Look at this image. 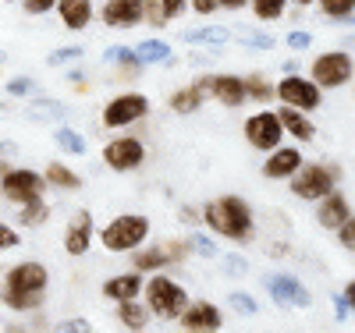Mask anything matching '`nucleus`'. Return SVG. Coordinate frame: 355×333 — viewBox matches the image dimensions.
<instances>
[{"label": "nucleus", "instance_id": "1", "mask_svg": "<svg viewBox=\"0 0 355 333\" xmlns=\"http://www.w3.org/2000/svg\"><path fill=\"white\" fill-rule=\"evenodd\" d=\"M202 220L214 234H220L227 241H249L252 237V209L239 195H220L214 202H206Z\"/></svg>", "mask_w": 355, "mask_h": 333}, {"label": "nucleus", "instance_id": "2", "mask_svg": "<svg viewBox=\"0 0 355 333\" xmlns=\"http://www.w3.org/2000/svg\"><path fill=\"white\" fill-rule=\"evenodd\" d=\"M100 245L114 255H125V252H135L146 237H150V217H142V213H121V217H114L100 234Z\"/></svg>", "mask_w": 355, "mask_h": 333}, {"label": "nucleus", "instance_id": "3", "mask_svg": "<svg viewBox=\"0 0 355 333\" xmlns=\"http://www.w3.org/2000/svg\"><path fill=\"white\" fill-rule=\"evenodd\" d=\"M142 294H146V309H150V316H157V319H178L189 305V291L178 280L164 277V273L146 280Z\"/></svg>", "mask_w": 355, "mask_h": 333}, {"label": "nucleus", "instance_id": "4", "mask_svg": "<svg viewBox=\"0 0 355 333\" xmlns=\"http://www.w3.org/2000/svg\"><path fill=\"white\" fill-rule=\"evenodd\" d=\"M43 192H46V177L33 167H11L4 177H0V195H4L8 202H15V206L43 199Z\"/></svg>", "mask_w": 355, "mask_h": 333}, {"label": "nucleus", "instance_id": "5", "mask_svg": "<svg viewBox=\"0 0 355 333\" xmlns=\"http://www.w3.org/2000/svg\"><path fill=\"white\" fill-rule=\"evenodd\" d=\"M334 181H338V167H323V163H309L306 170L299 167L291 174V192L299 199L320 202L327 192H334Z\"/></svg>", "mask_w": 355, "mask_h": 333}, {"label": "nucleus", "instance_id": "6", "mask_svg": "<svg viewBox=\"0 0 355 333\" xmlns=\"http://www.w3.org/2000/svg\"><path fill=\"white\" fill-rule=\"evenodd\" d=\"M146 114H150V100H146L142 93H117L103 107V125L121 132V128H132L135 120H142Z\"/></svg>", "mask_w": 355, "mask_h": 333}, {"label": "nucleus", "instance_id": "7", "mask_svg": "<svg viewBox=\"0 0 355 333\" xmlns=\"http://www.w3.org/2000/svg\"><path fill=\"white\" fill-rule=\"evenodd\" d=\"M103 163L117 174H128L135 167L146 163V142L135 138V135H117L103 145Z\"/></svg>", "mask_w": 355, "mask_h": 333}, {"label": "nucleus", "instance_id": "8", "mask_svg": "<svg viewBox=\"0 0 355 333\" xmlns=\"http://www.w3.org/2000/svg\"><path fill=\"white\" fill-rule=\"evenodd\" d=\"M355 75V60L345 50H327L313 60V82L320 89H338Z\"/></svg>", "mask_w": 355, "mask_h": 333}, {"label": "nucleus", "instance_id": "9", "mask_svg": "<svg viewBox=\"0 0 355 333\" xmlns=\"http://www.w3.org/2000/svg\"><path fill=\"white\" fill-rule=\"evenodd\" d=\"M274 89H277V100L284 107H295V110H316L320 107V85L306 82L302 75H284Z\"/></svg>", "mask_w": 355, "mask_h": 333}, {"label": "nucleus", "instance_id": "10", "mask_svg": "<svg viewBox=\"0 0 355 333\" xmlns=\"http://www.w3.org/2000/svg\"><path fill=\"white\" fill-rule=\"evenodd\" d=\"M281 135H284V128H281V117L274 110H259L245 120V138L252 149H266L270 153V149L281 145Z\"/></svg>", "mask_w": 355, "mask_h": 333}, {"label": "nucleus", "instance_id": "11", "mask_svg": "<svg viewBox=\"0 0 355 333\" xmlns=\"http://www.w3.org/2000/svg\"><path fill=\"white\" fill-rule=\"evenodd\" d=\"M93 237H96V227H93V213L89 209H75L68 227H64V252L71 259H82L89 249H93Z\"/></svg>", "mask_w": 355, "mask_h": 333}, {"label": "nucleus", "instance_id": "12", "mask_svg": "<svg viewBox=\"0 0 355 333\" xmlns=\"http://www.w3.org/2000/svg\"><path fill=\"white\" fill-rule=\"evenodd\" d=\"M178 326L189 333H217V330H224V319L214 301H189L185 312L178 316Z\"/></svg>", "mask_w": 355, "mask_h": 333}, {"label": "nucleus", "instance_id": "13", "mask_svg": "<svg viewBox=\"0 0 355 333\" xmlns=\"http://www.w3.org/2000/svg\"><path fill=\"white\" fill-rule=\"evenodd\" d=\"M46 284H50V269L36 259L18 262L4 273V287H15V291H46Z\"/></svg>", "mask_w": 355, "mask_h": 333}, {"label": "nucleus", "instance_id": "14", "mask_svg": "<svg viewBox=\"0 0 355 333\" xmlns=\"http://www.w3.org/2000/svg\"><path fill=\"white\" fill-rule=\"evenodd\" d=\"M142 4L146 0H107L100 8V18L110 28H135L142 25Z\"/></svg>", "mask_w": 355, "mask_h": 333}, {"label": "nucleus", "instance_id": "15", "mask_svg": "<svg viewBox=\"0 0 355 333\" xmlns=\"http://www.w3.org/2000/svg\"><path fill=\"white\" fill-rule=\"evenodd\" d=\"M57 18H61V25L68 28V33H82V28L93 25V0H57Z\"/></svg>", "mask_w": 355, "mask_h": 333}, {"label": "nucleus", "instance_id": "16", "mask_svg": "<svg viewBox=\"0 0 355 333\" xmlns=\"http://www.w3.org/2000/svg\"><path fill=\"white\" fill-rule=\"evenodd\" d=\"M266 287H270V298L277 301V305H299V309L309 305V291H302V284L295 277H288V273L266 277Z\"/></svg>", "mask_w": 355, "mask_h": 333}, {"label": "nucleus", "instance_id": "17", "mask_svg": "<svg viewBox=\"0 0 355 333\" xmlns=\"http://www.w3.org/2000/svg\"><path fill=\"white\" fill-rule=\"evenodd\" d=\"M210 93L231 110L249 100L245 96V78H239V75H210Z\"/></svg>", "mask_w": 355, "mask_h": 333}, {"label": "nucleus", "instance_id": "18", "mask_svg": "<svg viewBox=\"0 0 355 333\" xmlns=\"http://www.w3.org/2000/svg\"><path fill=\"white\" fill-rule=\"evenodd\" d=\"M348 217H352V209H348V199H345L341 192H327V195L320 199V209H316V220H320V227L338 231Z\"/></svg>", "mask_w": 355, "mask_h": 333}, {"label": "nucleus", "instance_id": "19", "mask_svg": "<svg viewBox=\"0 0 355 333\" xmlns=\"http://www.w3.org/2000/svg\"><path fill=\"white\" fill-rule=\"evenodd\" d=\"M142 294V273L139 269H128V273H117L110 280H103V298L107 301H128Z\"/></svg>", "mask_w": 355, "mask_h": 333}, {"label": "nucleus", "instance_id": "20", "mask_svg": "<svg viewBox=\"0 0 355 333\" xmlns=\"http://www.w3.org/2000/svg\"><path fill=\"white\" fill-rule=\"evenodd\" d=\"M302 167V153L299 149H270V156H266V163H263V174L270 177V181H277V177H291L295 170Z\"/></svg>", "mask_w": 355, "mask_h": 333}, {"label": "nucleus", "instance_id": "21", "mask_svg": "<svg viewBox=\"0 0 355 333\" xmlns=\"http://www.w3.org/2000/svg\"><path fill=\"white\" fill-rule=\"evenodd\" d=\"M0 301L15 312H40L46 291H15V287H0Z\"/></svg>", "mask_w": 355, "mask_h": 333}, {"label": "nucleus", "instance_id": "22", "mask_svg": "<svg viewBox=\"0 0 355 333\" xmlns=\"http://www.w3.org/2000/svg\"><path fill=\"white\" fill-rule=\"evenodd\" d=\"M202 100H206V89H202L199 82H192V85L174 89L171 100H167V107H171L174 114H196V110L202 107Z\"/></svg>", "mask_w": 355, "mask_h": 333}, {"label": "nucleus", "instance_id": "23", "mask_svg": "<svg viewBox=\"0 0 355 333\" xmlns=\"http://www.w3.org/2000/svg\"><path fill=\"white\" fill-rule=\"evenodd\" d=\"M277 117H281V128L284 132H291L299 142H313V135H316V128L306 120V114L302 110H295V107H284V110H277Z\"/></svg>", "mask_w": 355, "mask_h": 333}, {"label": "nucleus", "instance_id": "24", "mask_svg": "<svg viewBox=\"0 0 355 333\" xmlns=\"http://www.w3.org/2000/svg\"><path fill=\"white\" fill-rule=\"evenodd\" d=\"M43 177H46V185H53V188H61V192H78V188H82V177H78V174H75L71 167H64V163H57V160H50V163H46Z\"/></svg>", "mask_w": 355, "mask_h": 333}, {"label": "nucleus", "instance_id": "25", "mask_svg": "<svg viewBox=\"0 0 355 333\" xmlns=\"http://www.w3.org/2000/svg\"><path fill=\"white\" fill-rule=\"evenodd\" d=\"M117 323H121L125 330H146V326H150V309L139 305L135 298L117 301Z\"/></svg>", "mask_w": 355, "mask_h": 333}, {"label": "nucleus", "instance_id": "26", "mask_svg": "<svg viewBox=\"0 0 355 333\" xmlns=\"http://www.w3.org/2000/svg\"><path fill=\"white\" fill-rule=\"evenodd\" d=\"M182 39L189 46H224L231 39V33H227V28H220V25H202V28H189Z\"/></svg>", "mask_w": 355, "mask_h": 333}, {"label": "nucleus", "instance_id": "27", "mask_svg": "<svg viewBox=\"0 0 355 333\" xmlns=\"http://www.w3.org/2000/svg\"><path fill=\"white\" fill-rule=\"evenodd\" d=\"M135 53H139L142 64H174V50L164 39H142L135 46Z\"/></svg>", "mask_w": 355, "mask_h": 333}, {"label": "nucleus", "instance_id": "28", "mask_svg": "<svg viewBox=\"0 0 355 333\" xmlns=\"http://www.w3.org/2000/svg\"><path fill=\"white\" fill-rule=\"evenodd\" d=\"M50 220V202L33 199V202H21L18 206V224L21 227H43Z\"/></svg>", "mask_w": 355, "mask_h": 333}, {"label": "nucleus", "instance_id": "29", "mask_svg": "<svg viewBox=\"0 0 355 333\" xmlns=\"http://www.w3.org/2000/svg\"><path fill=\"white\" fill-rule=\"evenodd\" d=\"M53 142H57V149H64L68 156H85V135H78L75 128H68V125H61L53 132Z\"/></svg>", "mask_w": 355, "mask_h": 333}, {"label": "nucleus", "instance_id": "30", "mask_svg": "<svg viewBox=\"0 0 355 333\" xmlns=\"http://www.w3.org/2000/svg\"><path fill=\"white\" fill-rule=\"evenodd\" d=\"M103 64H125V68H142V60L135 53V46H107L103 50Z\"/></svg>", "mask_w": 355, "mask_h": 333}, {"label": "nucleus", "instance_id": "31", "mask_svg": "<svg viewBox=\"0 0 355 333\" xmlns=\"http://www.w3.org/2000/svg\"><path fill=\"white\" fill-rule=\"evenodd\" d=\"M245 96L256 100V103H270V100L277 96V89L266 82L263 75H249V78H245Z\"/></svg>", "mask_w": 355, "mask_h": 333}, {"label": "nucleus", "instance_id": "32", "mask_svg": "<svg viewBox=\"0 0 355 333\" xmlns=\"http://www.w3.org/2000/svg\"><path fill=\"white\" fill-rule=\"evenodd\" d=\"M284 4L288 0H252V15L259 21H277L284 15Z\"/></svg>", "mask_w": 355, "mask_h": 333}, {"label": "nucleus", "instance_id": "33", "mask_svg": "<svg viewBox=\"0 0 355 333\" xmlns=\"http://www.w3.org/2000/svg\"><path fill=\"white\" fill-rule=\"evenodd\" d=\"M28 114H33V117H53V120H64V117H68V107H64V103H57V100H36Z\"/></svg>", "mask_w": 355, "mask_h": 333}, {"label": "nucleus", "instance_id": "34", "mask_svg": "<svg viewBox=\"0 0 355 333\" xmlns=\"http://www.w3.org/2000/svg\"><path fill=\"white\" fill-rule=\"evenodd\" d=\"M320 11L327 15V18H348V15H355V0H320Z\"/></svg>", "mask_w": 355, "mask_h": 333}, {"label": "nucleus", "instance_id": "35", "mask_svg": "<svg viewBox=\"0 0 355 333\" xmlns=\"http://www.w3.org/2000/svg\"><path fill=\"white\" fill-rule=\"evenodd\" d=\"M189 249L196 252V255H202V259H217V245L206 234H199L196 227H192V234H189Z\"/></svg>", "mask_w": 355, "mask_h": 333}, {"label": "nucleus", "instance_id": "36", "mask_svg": "<svg viewBox=\"0 0 355 333\" xmlns=\"http://www.w3.org/2000/svg\"><path fill=\"white\" fill-rule=\"evenodd\" d=\"M33 93H36V78H28V75H18L8 82V96H15V100H25Z\"/></svg>", "mask_w": 355, "mask_h": 333}, {"label": "nucleus", "instance_id": "37", "mask_svg": "<svg viewBox=\"0 0 355 333\" xmlns=\"http://www.w3.org/2000/svg\"><path fill=\"white\" fill-rule=\"evenodd\" d=\"M227 301H231V309H234V312H242V316H256V312H259L256 298H249V294H242V291H231Z\"/></svg>", "mask_w": 355, "mask_h": 333}, {"label": "nucleus", "instance_id": "38", "mask_svg": "<svg viewBox=\"0 0 355 333\" xmlns=\"http://www.w3.org/2000/svg\"><path fill=\"white\" fill-rule=\"evenodd\" d=\"M142 21H150L153 28H164L167 25V15L160 8V0H146V4H142Z\"/></svg>", "mask_w": 355, "mask_h": 333}, {"label": "nucleus", "instance_id": "39", "mask_svg": "<svg viewBox=\"0 0 355 333\" xmlns=\"http://www.w3.org/2000/svg\"><path fill=\"white\" fill-rule=\"evenodd\" d=\"M57 8V0H21V11L28 18H40V15H50Z\"/></svg>", "mask_w": 355, "mask_h": 333}, {"label": "nucleus", "instance_id": "40", "mask_svg": "<svg viewBox=\"0 0 355 333\" xmlns=\"http://www.w3.org/2000/svg\"><path fill=\"white\" fill-rule=\"evenodd\" d=\"M21 245V234L11 227V224H0V252H8V249H18Z\"/></svg>", "mask_w": 355, "mask_h": 333}, {"label": "nucleus", "instance_id": "41", "mask_svg": "<svg viewBox=\"0 0 355 333\" xmlns=\"http://www.w3.org/2000/svg\"><path fill=\"white\" fill-rule=\"evenodd\" d=\"M82 57V46H61L46 57V64H64V60H78Z\"/></svg>", "mask_w": 355, "mask_h": 333}, {"label": "nucleus", "instance_id": "42", "mask_svg": "<svg viewBox=\"0 0 355 333\" xmlns=\"http://www.w3.org/2000/svg\"><path fill=\"white\" fill-rule=\"evenodd\" d=\"M338 237H341V245H345L348 252H355V217H348V220L338 227Z\"/></svg>", "mask_w": 355, "mask_h": 333}, {"label": "nucleus", "instance_id": "43", "mask_svg": "<svg viewBox=\"0 0 355 333\" xmlns=\"http://www.w3.org/2000/svg\"><path fill=\"white\" fill-rule=\"evenodd\" d=\"M160 8H164L167 21H174V18H182L189 11V0H160Z\"/></svg>", "mask_w": 355, "mask_h": 333}, {"label": "nucleus", "instance_id": "44", "mask_svg": "<svg viewBox=\"0 0 355 333\" xmlns=\"http://www.w3.org/2000/svg\"><path fill=\"white\" fill-rule=\"evenodd\" d=\"M239 43H242V46H256V50H274V46H277V39H270V36H259V33L242 36Z\"/></svg>", "mask_w": 355, "mask_h": 333}, {"label": "nucleus", "instance_id": "45", "mask_svg": "<svg viewBox=\"0 0 355 333\" xmlns=\"http://www.w3.org/2000/svg\"><path fill=\"white\" fill-rule=\"evenodd\" d=\"M309 43H313L309 33H288V46H291V50H306Z\"/></svg>", "mask_w": 355, "mask_h": 333}, {"label": "nucleus", "instance_id": "46", "mask_svg": "<svg viewBox=\"0 0 355 333\" xmlns=\"http://www.w3.org/2000/svg\"><path fill=\"white\" fill-rule=\"evenodd\" d=\"M192 11H199V15H214V11H220V4H217V0H192Z\"/></svg>", "mask_w": 355, "mask_h": 333}, {"label": "nucleus", "instance_id": "47", "mask_svg": "<svg viewBox=\"0 0 355 333\" xmlns=\"http://www.w3.org/2000/svg\"><path fill=\"white\" fill-rule=\"evenodd\" d=\"M57 330H64V333H75V330H82V333H89V330H93V326H89L85 319H71V323H61V326H57Z\"/></svg>", "mask_w": 355, "mask_h": 333}, {"label": "nucleus", "instance_id": "48", "mask_svg": "<svg viewBox=\"0 0 355 333\" xmlns=\"http://www.w3.org/2000/svg\"><path fill=\"white\" fill-rule=\"evenodd\" d=\"M224 262H227V266H224L227 273H245V266H242V259H239V255H227Z\"/></svg>", "mask_w": 355, "mask_h": 333}, {"label": "nucleus", "instance_id": "49", "mask_svg": "<svg viewBox=\"0 0 355 333\" xmlns=\"http://www.w3.org/2000/svg\"><path fill=\"white\" fill-rule=\"evenodd\" d=\"M334 312H338V323H345V316H348V301H345V294L334 298Z\"/></svg>", "mask_w": 355, "mask_h": 333}, {"label": "nucleus", "instance_id": "50", "mask_svg": "<svg viewBox=\"0 0 355 333\" xmlns=\"http://www.w3.org/2000/svg\"><path fill=\"white\" fill-rule=\"evenodd\" d=\"M178 217H182V224H192V227H196V220H199V217H196V209H189V206L178 209Z\"/></svg>", "mask_w": 355, "mask_h": 333}, {"label": "nucleus", "instance_id": "51", "mask_svg": "<svg viewBox=\"0 0 355 333\" xmlns=\"http://www.w3.org/2000/svg\"><path fill=\"white\" fill-rule=\"evenodd\" d=\"M217 4H220L224 11H242V8L249 4V0H217Z\"/></svg>", "mask_w": 355, "mask_h": 333}, {"label": "nucleus", "instance_id": "52", "mask_svg": "<svg viewBox=\"0 0 355 333\" xmlns=\"http://www.w3.org/2000/svg\"><path fill=\"white\" fill-rule=\"evenodd\" d=\"M345 301H348V309H355V280L345 287Z\"/></svg>", "mask_w": 355, "mask_h": 333}, {"label": "nucleus", "instance_id": "53", "mask_svg": "<svg viewBox=\"0 0 355 333\" xmlns=\"http://www.w3.org/2000/svg\"><path fill=\"white\" fill-rule=\"evenodd\" d=\"M8 170H11V167H8V163H4V160H0V177H4V174H8Z\"/></svg>", "mask_w": 355, "mask_h": 333}, {"label": "nucleus", "instance_id": "54", "mask_svg": "<svg viewBox=\"0 0 355 333\" xmlns=\"http://www.w3.org/2000/svg\"><path fill=\"white\" fill-rule=\"evenodd\" d=\"M295 4H299V8H309V4H313V0H295Z\"/></svg>", "mask_w": 355, "mask_h": 333}, {"label": "nucleus", "instance_id": "55", "mask_svg": "<svg viewBox=\"0 0 355 333\" xmlns=\"http://www.w3.org/2000/svg\"><path fill=\"white\" fill-rule=\"evenodd\" d=\"M4 60H8V53H4V50H0V64H4Z\"/></svg>", "mask_w": 355, "mask_h": 333}, {"label": "nucleus", "instance_id": "56", "mask_svg": "<svg viewBox=\"0 0 355 333\" xmlns=\"http://www.w3.org/2000/svg\"><path fill=\"white\" fill-rule=\"evenodd\" d=\"M8 4H11V0H8Z\"/></svg>", "mask_w": 355, "mask_h": 333}]
</instances>
